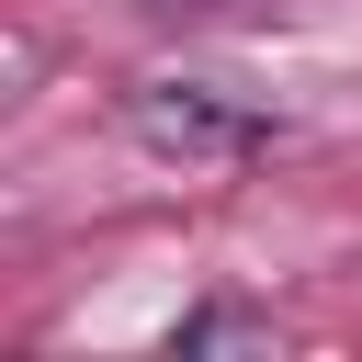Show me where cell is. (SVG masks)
I'll return each instance as SVG.
<instances>
[{"label": "cell", "mask_w": 362, "mask_h": 362, "mask_svg": "<svg viewBox=\"0 0 362 362\" xmlns=\"http://www.w3.org/2000/svg\"><path fill=\"white\" fill-rule=\"evenodd\" d=\"M124 136H136L147 158H170V170H238V158H260L283 124H272L260 102L215 90V79H136V90H124Z\"/></svg>", "instance_id": "6da1fadb"}, {"label": "cell", "mask_w": 362, "mask_h": 362, "mask_svg": "<svg viewBox=\"0 0 362 362\" xmlns=\"http://www.w3.org/2000/svg\"><path fill=\"white\" fill-rule=\"evenodd\" d=\"M147 23H226V11H249V0H136Z\"/></svg>", "instance_id": "3957f363"}, {"label": "cell", "mask_w": 362, "mask_h": 362, "mask_svg": "<svg viewBox=\"0 0 362 362\" xmlns=\"http://www.w3.org/2000/svg\"><path fill=\"white\" fill-rule=\"evenodd\" d=\"M170 351H181V362H204V351H272V317H249V305H192V317L170 328Z\"/></svg>", "instance_id": "7a4b0ae2"}]
</instances>
